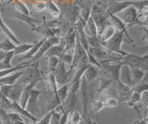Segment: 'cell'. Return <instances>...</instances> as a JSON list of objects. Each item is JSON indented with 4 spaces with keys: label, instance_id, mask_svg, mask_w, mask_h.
I'll return each instance as SVG.
<instances>
[{
    "label": "cell",
    "instance_id": "6da1fadb",
    "mask_svg": "<svg viewBox=\"0 0 148 124\" xmlns=\"http://www.w3.org/2000/svg\"><path fill=\"white\" fill-rule=\"evenodd\" d=\"M124 42V33L120 31H116L114 35L106 42L102 44L103 47H105L108 50H109L112 53H117L121 56H125L127 52H124L121 50L122 44Z\"/></svg>",
    "mask_w": 148,
    "mask_h": 124
},
{
    "label": "cell",
    "instance_id": "7a4b0ae2",
    "mask_svg": "<svg viewBox=\"0 0 148 124\" xmlns=\"http://www.w3.org/2000/svg\"><path fill=\"white\" fill-rule=\"evenodd\" d=\"M138 13L139 12L137 10V8H134L133 6H131L120 12L121 17H119V18L125 22V24L128 27L135 26V25H139Z\"/></svg>",
    "mask_w": 148,
    "mask_h": 124
},
{
    "label": "cell",
    "instance_id": "3957f363",
    "mask_svg": "<svg viewBox=\"0 0 148 124\" xmlns=\"http://www.w3.org/2000/svg\"><path fill=\"white\" fill-rule=\"evenodd\" d=\"M72 71L73 70H71V69L67 70L66 64L60 60L58 67L55 73V78H56V82H57V84L61 86L63 84H68L69 76H71V73L72 72Z\"/></svg>",
    "mask_w": 148,
    "mask_h": 124
},
{
    "label": "cell",
    "instance_id": "277c9868",
    "mask_svg": "<svg viewBox=\"0 0 148 124\" xmlns=\"http://www.w3.org/2000/svg\"><path fill=\"white\" fill-rule=\"evenodd\" d=\"M41 81H43V79H34V80L30 81L29 82H27V84L24 85V88L22 90L20 101H18V103H20V105L23 108H26V107H27L28 100H29V97L31 95L32 89L35 88L36 85L38 84L39 82H41Z\"/></svg>",
    "mask_w": 148,
    "mask_h": 124
},
{
    "label": "cell",
    "instance_id": "5b68a950",
    "mask_svg": "<svg viewBox=\"0 0 148 124\" xmlns=\"http://www.w3.org/2000/svg\"><path fill=\"white\" fill-rule=\"evenodd\" d=\"M59 43V39L57 37V36H50V37H47L45 38V40L44 41L43 45H41L39 50L37 51V53L34 56V58H32L31 60L32 62H35V61H38L39 59L44 56V55L46 53V51L52 47V45H57Z\"/></svg>",
    "mask_w": 148,
    "mask_h": 124
},
{
    "label": "cell",
    "instance_id": "8992f818",
    "mask_svg": "<svg viewBox=\"0 0 148 124\" xmlns=\"http://www.w3.org/2000/svg\"><path fill=\"white\" fill-rule=\"evenodd\" d=\"M131 6H133V1L132 0H126V1L110 0V4L108 6V12L109 14L117 15Z\"/></svg>",
    "mask_w": 148,
    "mask_h": 124
},
{
    "label": "cell",
    "instance_id": "52a82bcc",
    "mask_svg": "<svg viewBox=\"0 0 148 124\" xmlns=\"http://www.w3.org/2000/svg\"><path fill=\"white\" fill-rule=\"evenodd\" d=\"M86 50L84 49V47H82L81 42L79 41V38L77 37V34H76V44H75V47H74V50H73V60H72V64L69 69H71V70H74V69H76L77 65L80 62L81 59L86 56Z\"/></svg>",
    "mask_w": 148,
    "mask_h": 124
},
{
    "label": "cell",
    "instance_id": "ba28073f",
    "mask_svg": "<svg viewBox=\"0 0 148 124\" xmlns=\"http://www.w3.org/2000/svg\"><path fill=\"white\" fill-rule=\"evenodd\" d=\"M41 94H42V91L38 90L37 88H34L31 93L29 100H28L26 109L34 115V112L38 111V99L40 97Z\"/></svg>",
    "mask_w": 148,
    "mask_h": 124
},
{
    "label": "cell",
    "instance_id": "9c48e42d",
    "mask_svg": "<svg viewBox=\"0 0 148 124\" xmlns=\"http://www.w3.org/2000/svg\"><path fill=\"white\" fill-rule=\"evenodd\" d=\"M119 82L128 86L133 87V81L132 75V68L127 64H122L119 73Z\"/></svg>",
    "mask_w": 148,
    "mask_h": 124
},
{
    "label": "cell",
    "instance_id": "30bf717a",
    "mask_svg": "<svg viewBox=\"0 0 148 124\" xmlns=\"http://www.w3.org/2000/svg\"><path fill=\"white\" fill-rule=\"evenodd\" d=\"M118 84V95H119V102H125L126 103L127 101L130 99L131 95L132 94V87L128 86L126 84H122L121 82H117Z\"/></svg>",
    "mask_w": 148,
    "mask_h": 124
},
{
    "label": "cell",
    "instance_id": "8fae6325",
    "mask_svg": "<svg viewBox=\"0 0 148 124\" xmlns=\"http://www.w3.org/2000/svg\"><path fill=\"white\" fill-rule=\"evenodd\" d=\"M24 70L17 71L13 72L8 76L0 78V85H12L14 84H16V82H18V80L20 79V78H21V76L23 75Z\"/></svg>",
    "mask_w": 148,
    "mask_h": 124
},
{
    "label": "cell",
    "instance_id": "7c38bea8",
    "mask_svg": "<svg viewBox=\"0 0 148 124\" xmlns=\"http://www.w3.org/2000/svg\"><path fill=\"white\" fill-rule=\"evenodd\" d=\"M75 44H76V31L75 29H71L64 38V45H65L64 51L71 52V50L73 51L74 47H75Z\"/></svg>",
    "mask_w": 148,
    "mask_h": 124
},
{
    "label": "cell",
    "instance_id": "4fadbf2b",
    "mask_svg": "<svg viewBox=\"0 0 148 124\" xmlns=\"http://www.w3.org/2000/svg\"><path fill=\"white\" fill-rule=\"evenodd\" d=\"M98 73H99V69L94 65L89 64V66L86 68L84 73H83V78L86 80V82H92L98 77Z\"/></svg>",
    "mask_w": 148,
    "mask_h": 124
},
{
    "label": "cell",
    "instance_id": "5bb4252c",
    "mask_svg": "<svg viewBox=\"0 0 148 124\" xmlns=\"http://www.w3.org/2000/svg\"><path fill=\"white\" fill-rule=\"evenodd\" d=\"M116 31H117V30H116V28L112 24L106 25L104 28V30L98 34V38L100 40L101 44H103V43L106 42L108 40H109L114 35V34L116 33Z\"/></svg>",
    "mask_w": 148,
    "mask_h": 124
},
{
    "label": "cell",
    "instance_id": "9a60e30c",
    "mask_svg": "<svg viewBox=\"0 0 148 124\" xmlns=\"http://www.w3.org/2000/svg\"><path fill=\"white\" fill-rule=\"evenodd\" d=\"M32 63V60L27 61V62H22V63H20L17 66H13L12 68L5 69V70L0 71V78H3L5 76H8L9 74H11V73L17 71H21V70H24V69H27L28 67L31 65Z\"/></svg>",
    "mask_w": 148,
    "mask_h": 124
},
{
    "label": "cell",
    "instance_id": "2e32d148",
    "mask_svg": "<svg viewBox=\"0 0 148 124\" xmlns=\"http://www.w3.org/2000/svg\"><path fill=\"white\" fill-rule=\"evenodd\" d=\"M0 29H1V31L3 32V33L7 35V37L10 39L14 44L20 45L21 43V41L17 38V36L14 34L12 30H10V28H9V27L3 21V19H2L1 15H0Z\"/></svg>",
    "mask_w": 148,
    "mask_h": 124
},
{
    "label": "cell",
    "instance_id": "e0dca14e",
    "mask_svg": "<svg viewBox=\"0 0 148 124\" xmlns=\"http://www.w3.org/2000/svg\"><path fill=\"white\" fill-rule=\"evenodd\" d=\"M64 49H65V45L64 44H57V45H52L46 53L45 54L46 57L49 58V57H58L59 58L61 56V54L64 52Z\"/></svg>",
    "mask_w": 148,
    "mask_h": 124
},
{
    "label": "cell",
    "instance_id": "ac0fdd59",
    "mask_svg": "<svg viewBox=\"0 0 148 124\" xmlns=\"http://www.w3.org/2000/svg\"><path fill=\"white\" fill-rule=\"evenodd\" d=\"M132 68V81H133V86L141 82L145 75V71L141 68L137 67H131Z\"/></svg>",
    "mask_w": 148,
    "mask_h": 124
},
{
    "label": "cell",
    "instance_id": "d6986e66",
    "mask_svg": "<svg viewBox=\"0 0 148 124\" xmlns=\"http://www.w3.org/2000/svg\"><path fill=\"white\" fill-rule=\"evenodd\" d=\"M45 40V37H44V38H42L40 41H38V42H35L34 43V47H32L29 51H28L24 56H23L21 59V60H30V59H32V58H34V55L37 53V51L39 50V48H40V47L42 45H43V43H44V41Z\"/></svg>",
    "mask_w": 148,
    "mask_h": 124
},
{
    "label": "cell",
    "instance_id": "ffe728a7",
    "mask_svg": "<svg viewBox=\"0 0 148 124\" xmlns=\"http://www.w3.org/2000/svg\"><path fill=\"white\" fill-rule=\"evenodd\" d=\"M85 33L87 36H98V31H97L96 24L92 17H90L86 21Z\"/></svg>",
    "mask_w": 148,
    "mask_h": 124
},
{
    "label": "cell",
    "instance_id": "44dd1931",
    "mask_svg": "<svg viewBox=\"0 0 148 124\" xmlns=\"http://www.w3.org/2000/svg\"><path fill=\"white\" fill-rule=\"evenodd\" d=\"M113 82H114V81L111 80L110 78H108V77L100 78V80H99V87H98V89H97L96 95H99L100 94L104 93V92L106 89H108L109 87L112 85Z\"/></svg>",
    "mask_w": 148,
    "mask_h": 124
},
{
    "label": "cell",
    "instance_id": "7402d4cb",
    "mask_svg": "<svg viewBox=\"0 0 148 124\" xmlns=\"http://www.w3.org/2000/svg\"><path fill=\"white\" fill-rule=\"evenodd\" d=\"M142 95H143L139 94V93H136V92H132L131 97H130V99L126 102V106H127V107H131V108H135L139 114H140V111H139V109H138V108L136 107V106L141 102Z\"/></svg>",
    "mask_w": 148,
    "mask_h": 124
},
{
    "label": "cell",
    "instance_id": "603a6c76",
    "mask_svg": "<svg viewBox=\"0 0 148 124\" xmlns=\"http://www.w3.org/2000/svg\"><path fill=\"white\" fill-rule=\"evenodd\" d=\"M69 93V84H63L61 86H59V88H58L57 90V95L59 99V102L60 104H63L65 102V100L67 99L68 95Z\"/></svg>",
    "mask_w": 148,
    "mask_h": 124
},
{
    "label": "cell",
    "instance_id": "cb8c5ba5",
    "mask_svg": "<svg viewBox=\"0 0 148 124\" xmlns=\"http://www.w3.org/2000/svg\"><path fill=\"white\" fill-rule=\"evenodd\" d=\"M14 17H15V19H17L18 21H21L23 22H25V23H27L28 25L32 26V28L36 27V25L39 23V21L37 20L32 19V18H31L29 15H24V14H21V13H18V14H16Z\"/></svg>",
    "mask_w": 148,
    "mask_h": 124
},
{
    "label": "cell",
    "instance_id": "d4e9b609",
    "mask_svg": "<svg viewBox=\"0 0 148 124\" xmlns=\"http://www.w3.org/2000/svg\"><path fill=\"white\" fill-rule=\"evenodd\" d=\"M34 43H21L20 45H16L15 48H14V54L15 56L17 55H21V54H25L27 53L29 50L34 47Z\"/></svg>",
    "mask_w": 148,
    "mask_h": 124
},
{
    "label": "cell",
    "instance_id": "484cf974",
    "mask_svg": "<svg viewBox=\"0 0 148 124\" xmlns=\"http://www.w3.org/2000/svg\"><path fill=\"white\" fill-rule=\"evenodd\" d=\"M104 108H105L104 99H95L90 105L92 114H98Z\"/></svg>",
    "mask_w": 148,
    "mask_h": 124
},
{
    "label": "cell",
    "instance_id": "4316f807",
    "mask_svg": "<svg viewBox=\"0 0 148 124\" xmlns=\"http://www.w3.org/2000/svg\"><path fill=\"white\" fill-rule=\"evenodd\" d=\"M15 47H16V44H14L12 41L8 37L0 42V50H2V51H5V52L14 50Z\"/></svg>",
    "mask_w": 148,
    "mask_h": 124
},
{
    "label": "cell",
    "instance_id": "83f0119b",
    "mask_svg": "<svg viewBox=\"0 0 148 124\" xmlns=\"http://www.w3.org/2000/svg\"><path fill=\"white\" fill-rule=\"evenodd\" d=\"M60 59L58 57H49L48 58V73H56V71L58 67Z\"/></svg>",
    "mask_w": 148,
    "mask_h": 124
},
{
    "label": "cell",
    "instance_id": "f1b7e54d",
    "mask_svg": "<svg viewBox=\"0 0 148 124\" xmlns=\"http://www.w3.org/2000/svg\"><path fill=\"white\" fill-rule=\"evenodd\" d=\"M132 90H133V92H136V93H139L141 95L146 94V93H148V84L146 82L142 81L141 82H139V84L134 85L132 87Z\"/></svg>",
    "mask_w": 148,
    "mask_h": 124
},
{
    "label": "cell",
    "instance_id": "f546056e",
    "mask_svg": "<svg viewBox=\"0 0 148 124\" xmlns=\"http://www.w3.org/2000/svg\"><path fill=\"white\" fill-rule=\"evenodd\" d=\"M59 59L61 61H63L66 65L71 66L72 64V60H73V53H71V52H67V51H64L61 56L59 57Z\"/></svg>",
    "mask_w": 148,
    "mask_h": 124
},
{
    "label": "cell",
    "instance_id": "4dcf8cb0",
    "mask_svg": "<svg viewBox=\"0 0 148 124\" xmlns=\"http://www.w3.org/2000/svg\"><path fill=\"white\" fill-rule=\"evenodd\" d=\"M105 108H116L119 106V100L113 96H108L104 99Z\"/></svg>",
    "mask_w": 148,
    "mask_h": 124
},
{
    "label": "cell",
    "instance_id": "1f68e13d",
    "mask_svg": "<svg viewBox=\"0 0 148 124\" xmlns=\"http://www.w3.org/2000/svg\"><path fill=\"white\" fill-rule=\"evenodd\" d=\"M14 6H15L16 10L18 11V13H21V14H24V15H29V10H28L27 7L22 2L17 0L15 4H14Z\"/></svg>",
    "mask_w": 148,
    "mask_h": 124
},
{
    "label": "cell",
    "instance_id": "d6a6232c",
    "mask_svg": "<svg viewBox=\"0 0 148 124\" xmlns=\"http://www.w3.org/2000/svg\"><path fill=\"white\" fill-rule=\"evenodd\" d=\"M46 8H48L49 12L51 13V14H54V15H58L59 14V8L56 5V4L51 1V0H49V1L47 2V4H46Z\"/></svg>",
    "mask_w": 148,
    "mask_h": 124
},
{
    "label": "cell",
    "instance_id": "836d02e7",
    "mask_svg": "<svg viewBox=\"0 0 148 124\" xmlns=\"http://www.w3.org/2000/svg\"><path fill=\"white\" fill-rule=\"evenodd\" d=\"M60 118H61V114H60L58 110L54 109L52 116H51L50 123L49 124H59L60 123Z\"/></svg>",
    "mask_w": 148,
    "mask_h": 124
},
{
    "label": "cell",
    "instance_id": "e575fe53",
    "mask_svg": "<svg viewBox=\"0 0 148 124\" xmlns=\"http://www.w3.org/2000/svg\"><path fill=\"white\" fill-rule=\"evenodd\" d=\"M91 10H92V6H87L85 8H83L81 12V18L83 19L85 21L91 17Z\"/></svg>",
    "mask_w": 148,
    "mask_h": 124
},
{
    "label": "cell",
    "instance_id": "d590c367",
    "mask_svg": "<svg viewBox=\"0 0 148 124\" xmlns=\"http://www.w3.org/2000/svg\"><path fill=\"white\" fill-rule=\"evenodd\" d=\"M53 110L54 109L48 111L43 118L40 119V121L38 119V121H37L36 123H34V124H49L50 123V119H51V116H52V113H53Z\"/></svg>",
    "mask_w": 148,
    "mask_h": 124
},
{
    "label": "cell",
    "instance_id": "8d00e7d4",
    "mask_svg": "<svg viewBox=\"0 0 148 124\" xmlns=\"http://www.w3.org/2000/svg\"><path fill=\"white\" fill-rule=\"evenodd\" d=\"M45 8H46V3L45 2L39 1V2H36L34 4V10L36 11H44Z\"/></svg>",
    "mask_w": 148,
    "mask_h": 124
},
{
    "label": "cell",
    "instance_id": "74e56055",
    "mask_svg": "<svg viewBox=\"0 0 148 124\" xmlns=\"http://www.w3.org/2000/svg\"><path fill=\"white\" fill-rule=\"evenodd\" d=\"M81 124H97L95 121H92L90 115H87V116H83L82 121Z\"/></svg>",
    "mask_w": 148,
    "mask_h": 124
},
{
    "label": "cell",
    "instance_id": "f35d334b",
    "mask_svg": "<svg viewBox=\"0 0 148 124\" xmlns=\"http://www.w3.org/2000/svg\"><path fill=\"white\" fill-rule=\"evenodd\" d=\"M141 30L143 32V39L146 41V43L148 45V28L145 26H140Z\"/></svg>",
    "mask_w": 148,
    "mask_h": 124
},
{
    "label": "cell",
    "instance_id": "ab89813d",
    "mask_svg": "<svg viewBox=\"0 0 148 124\" xmlns=\"http://www.w3.org/2000/svg\"><path fill=\"white\" fill-rule=\"evenodd\" d=\"M133 124H148V122L146 121L145 118H140L139 119H137V121H134Z\"/></svg>",
    "mask_w": 148,
    "mask_h": 124
},
{
    "label": "cell",
    "instance_id": "60d3db41",
    "mask_svg": "<svg viewBox=\"0 0 148 124\" xmlns=\"http://www.w3.org/2000/svg\"><path fill=\"white\" fill-rule=\"evenodd\" d=\"M5 55H6V52L2 51V50H0V62L3 61V59L5 58Z\"/></svg>",
    "mask_w": 148,
    "mask_h": 124
},
{
    "label": "cell",
    "instance_id": "b9f144b4",
    "mask_svg": "<svg viewBox=\"0 0 148 124\" xmlns=\"http://www.w3.org/2000/svg\"><path fill=\"white\" fill-rule=\"evenodd\" d=\"M145 119H146V121L148 122V106H147V109H146V114H145Z\"/></svg>",
    "mask_w": 148,
    "mask_h": 124
},
{
    "label": "cell",
    "instance_id": "7bdbcfd3",
    "mask_svg": "<svg viewBox=\"0 0 148 124\" xmlns=\"http://www.w3.org/2000/svg\"><path fill=\"white\" fill-rule=\"evenodd\" d=\"M116 1H126V0H116Z\"/></svg>",
    "mask_w": 148,
    "mask_h": 124
},
{
    "label": "cell",
    "instance_id": "ee69618b",
    "mask_svg": "<svg viewBox=\"0 0 148 124\" xmlns=\"http://www.w3.org/2000/svg\"><path fill=\"white\" fill-rule=\"evenodd\" d=\"M0 1H4V0H0Z\"/></svg>",
    "mask_w": 148,
    "mask_h": 124
},
{
    "label": "cell",
    "instance_id": "f6af8a7d",
    "mask_svg": "<svg viewBox=\"0 0 148 124\" xmlns=\"http://www.w3.org/2000/svg\"><path fill=\"white\" fill-rule=\"evenodd\" d=\"M27 124H28V123H27Z\"/></svg>",
    "mask_w": 148,
    "mask_h": 124
}]
</instances>
